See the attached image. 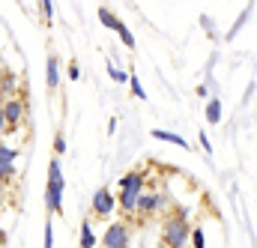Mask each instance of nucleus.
<instances>
[{
	"mask_svg": "<svg viewBox=\"0 0 257 248\" xmlns=\"http://www.w3.org/2000/svg\"><path fill=\"white\" fill-rule=\"evenodd\" d=\"M206 123H209V126L221 123V99H218V96L206 99Z\"/></svg>",
	"mask_w": 257,
	"mask_h": 248,
	"instance_id": "nucleus-11",
	"label": "nucleus"
},
{
	"mask_svg": "<svg viewBox=\"0 0 257 248\" xmlns=\"http://www.w3.org/2000/svg\"><path fill=\"white\" fill-rule=\"evenodd\" d=\"M3 129H6V117H3V105H0V135H3Z\"/></svg>",
	"mask_w": 257,
	"mask_h": 248,
	"instance_id": "nucleus-24",
	"label": "nucleus"
},
{
	"mask_svg": "<svg viewBox=\"0 0 257 248\" xmlns=\"http://www.w3.org/2000/svg\"><path fill=\"white\" fill-rule=\"evenodd\" d=\"M96 233H93V221L90 218H84L81 221V248H96Z\"/></svg>",
	"mask_w": 257,
	"mask_h": 248,
	"instance_id": "nucleus-12",
	"label": "nucleus"
},
{
	"mask_svg": "<svg viewBox=\"0 0 257 248\" xmlns=\"http://www.w3.org/2000/svg\"><path fill=\"white\" fill-rule=\"evenodd\" d=\"M108 75H111V81H117V84H128V72H120L117 66H108Z\"/></svg>",
	"mask_w": 257,
	"mask_h": 248,
	"instance_id": "nucleus-15",
	"label": "nucleus"
},
{
	"mask_svg": "<svg viewBox=\"0 0 257 248\" xmlns=\"http://www.w3.org/2000/svg\"><path fill=\"white\" fill-rule=\"evenodd\" d=\"M194 96H200V99H206V96H209V87H206V84H200V87L194 90Z\"/></svg>",
	"mask_w": 257,
	"mask_h": 248,
	"instance_id": "nucleus-23",
	"label": "nucleus"
},
{
	"mask_svg": "<svg viewBox=\"0 0 257 248\" xmlns=\"http://www.w3.org/2000/svg\"><path fill=\"white\" fill-rule=\"evenodd\" d=\"M128 236H132L128 224L114 221V224L105 230V236H102V248H128Z\"/></svg>",
	"mask_w": 257,
	"mask_h": 248,
	"instance_id": "nucleus-3",
	"label": "nucleus"
},
{
	"mask_svg": "<svg viewBox=\"0 0 257 248\" xmlns=\"http://www.w3.org/2000/svg\"><path fill=\"white\" fill-rule=\"evenodd\" d=\"M63 191H66V180H63V171H60V162L51 159V165H48V186H45L48 212H60L63 209Z\"/></svg>",
	"mask_w": 257,
	"mask_h": 248,
	"instance_id": "nucleus-2",
	"label": "nucleus"
},
{
	"mask_svg": "<svg viewBox=\"0 0 257 248\" xmlns=\"http://www.w3.org/2000/svg\"><path fill=\"white\" fill-rule=\"evenodd\" d=\"M120 191H147V177H144V171H128L120 177V183H117Z\"/></svg>",
	"mask_w": 257,
	"mask_h": 248,
	"instance_id": "nucleus-6",
	"label": "nucleus"
},
{
	"mask_svg": "<svg viewBox=\"0 0 257 248\" xmlns=\"http://www.w3.org/2000/svg\"><path fill=\"white\" fill-rule=\"evenodd\" d=\"M128 87H132V96H135V99H147L144 84H141V78H138V75H132V78H128Z\"/></svg>",
	"mask_w": 257,
	"mask_h": 248,
	"instance_id": "nucleus-14",
	"label": "nucleus"
},
{
	"mask_svg": "<svg viewBox=\"0 0 257 248\" xmlns=\"http://www.w3.org/2000/svg\"><path fill=\"white\" fill-rule=\"evenodd\" d=\"M45 84H48V90L54 93L57 90V84H60V60L51 54L48 57V63H45Z\"/></svg>",
	"mask_w": 257,
	"mask_h": 248,
	"instance_id": "nucleus-9",
	"label": "nucleus"
},
{
	"mask_svg": "<svg viewBox=\"0 0 257 248\" xmlns=\"http://www.w3.org/2000/svg\"><path fill=\"white\" fill-rule=\"evenodd\" d=\"M54 150H57V156H63V153H66V138H63V135H57V138H54Z\"/></svg>",
	"mask_w": 257,
	"mask_h": 248,
	"instance_id": "nucleus-21",
	"label": "nucleus"
},
{
	"mask_svg": "<svg viewBox=\"0 0 257 248\" xmlns=\"http://www.w3.org/2000/svg\"><path fill=\"white\" fill-rule=\"evenodd\" d=\"M3 117H6V126H18L24 120V102L21 99H6L3 102Z\"/></svg>",
	"mask_w": 257,
	"mask_h": 248,
	"instance_id": "nucleus-7",
	"label": "nucleus"
},
{
	"mask_svg": "<svg viewBox=\"0 0 257 248\" xmlns=\"http://www.w3.org/2000/svg\"><path fill=\"white\" fill-rule=\"evenodd\" d=\"M153 209H159V194L144 191L141 200H138V215H147V212H153Z\"/></svg>",
	"mask_w": 257,
	"mask_h": 248,
	"instance_id": "nucleus-13",
	"label": "nucleus"
},
{
	"mask_svg": "<svg viewBox=\"0 0 257 248\" xmlns=\"http://www.w3.org/2000/svg\"><path fill=\"white\" fill-rule=\"evenodd\" d=\"M197 141H200V147H203V153H212V141L206 138V132H200V138H197Z\"/></svg>",
	"mask_w": 257,
	"mask_h": 248,
	"instance_id": "nucleus-22",
	"label": "nucleus"
},
{
	"mask_svg": "<svg viewBox=\"0 0 257 248\" xmlns=\"http://www.w3.org/2000/svg\"><path fill=\"white\" fill-rule=\"evenodd\" d=\"M15 159H18V150L6 147L0 141V186H6L12 177H15Z\"/></svg>",
	"mask_w": 257,
	"mask_h": 248,
	"instance_id": "nucleus-4",
	"label": "nucleus"
},
{
	"mask_svg": "<svg viewBox=\"0 0 257 248\" xmlns=\"http://www.w3.org/2000/svg\"><path fill=\"white\" fill-rule=\"evenodd\" d=\"M66 75H69V81H78V78H81V66L72 60L69 66H66Z\"/></svg>",
	"mask_w": 257,
	"mask_h": 248,
	"instance_id": "nucleus-18",
	"label": "nucleus"
},
{
	"mask_svg": "<svg viewBox=\"0 0 257 248\" xmlns=\"http://www.w3.org/2000/svg\"><path fill=\"white\" fill-rule=\"evenodd\" d=\"M153 138L156 141H165V144H174V147H180V150H192V144L183 138V135H177V132H165V129H153Z\"/></svg>",
	"mask_w": 257,
	"mask_h": 248,
	"instance_id": "nucleus-8",
	"label": "nucleus"
},
{
	"mask_svg": "<svg viewBox=\"0 0 257 248\" xmlns=\"http://www.w3.org/2000/svg\"><path fill=\"white\" fill-rule=\"evenodd\" d=\"M42 248H54V224H51V218L45 221V239H42Z\"/></svg>",
	"mask_w": 257,
	"mask_h": 248,
	"instance_id": "nucleus-16",
	"label": "nucleus"
},
{
	"mask_svg": "<svg viewBox=\"0 0 257 248\" xmlns=\"http://www.w3.org/2000/svg\"><path fill=\"white\" fill-rule=\"evenodd\" d=\"M189 242H192V224L186 218V209H180L162 224V248H186Z\"/></svg>",
	"mask_w": 257,
	"mask_h": 248,
	"instance_id": "nucleus-1",
	"label": "nucleus"
},
{
	"mask_svg": "<svg viewBox=\"0 0 257 248\" xmlns=\"http://www.w3.org/2000/svg\"><path fill=\"white\" fill-rule=\"evenodd\" d=\"M114 209H117V197L111 194V188H96V191H93V212L105 218V215H111Z\"/></svg>",
	"mask_w": 257,
	"mask_h": 248,
	"instance_id": "nucleus-5",
	"label": "nucleus"
},
{
	"mask_svg": "<svg viewBox=\"0 0 257 248\" xmlns=\"http://www.w3.org/2000/svg\"><path fill=\"white\" fill-rule=\"evenodd\" d=\"M3 203H6V200H3V194H0V209H3Z\"/></svg>",
	"mask_w": 257,
	"mask_h": 248,
	"instance_id": "nucleus-26",
	"label": "nucleus"
},
{
	"mask_svg": "<svg viewBox=\"0 0 257 248\" xmlns=\"http://www.w3.org/2000/svg\"><path fill=\"white\" fill-rule=\"evenodd\" d=\"M0 242H6V233H3V227H0Z\"/></svg>",
	"mask_w": 257,
	"mask_h": 248,
	"instance_id": "nucleus-25",
	"label": "nucleus"
},
{
	"mask_svg": "<svg viewBox=\"0 0 257 248\" xmlns=\"http://www.w3.org/2000/svg\"><path fill=\"white\" fill-rule=\"evenodd\" d=\"M117 36H120V39H123V45H126L128 51H132V48H135V36H132V30H128L126 24H123V27H120V33H117Z\"/></svg>",
	"mask_w": 257,
	"mask_h": 248,
	"instance_id": "nucleus-17",
	"label": "nucleus"
},
{
	"mask_svg": "<svg viewBox=\"0 0 257 248\" xmlns=\"http://www.w3.org/2000/svg\"><path fill=\"white\" fill-rule=\"evenodd\" d=\"M39 12H42V15H45L48 21H51V18H54V3H48V0H42V3H39Z\"/></svg>",
	"mask_w": 257,
	"mask_h": 248,
	"instance_id": "nucleus-20",
	"label": "nucleus"
},
{
	"mask_svg": "<svg viewBox=\"0 0 257 248\" xmlns=\"http://www.w3.org/2000/svg\"><path fill=\"white\" fill-rule=\"evenodd\" d=\"M99 24L108 27V30H114V33H120V27H123V21H120L108 6H99Z\"/></svg>",
	"mask_w": 257,
	"mask_h": 248,
	"instance_id": "nucleus-10",
	"label": "nucleus"
},
{
	"mask_svg": "<svg viewBox=\"0 0 257 248\" xmlns=\"http://www.w3.org/2000/svg\"><path fill=\"white\" fill-rule=\"evenodd\" d=\"M192 245L194 248H206V242H203V230H200V227L192 230Z\"/></svg>",
	"mask_w": 257,
	"mask_h": 248,
	"instance_id": "nucleus-19",
	"label": "nucleus"
}]
</instances>
